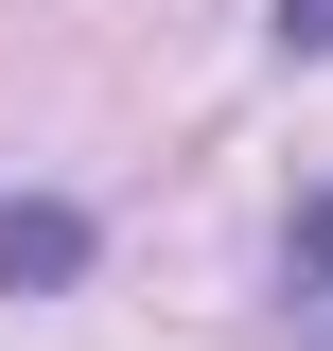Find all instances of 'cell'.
Segmentation results:
<instances>
[{"instance_id": "6da1fadb", "label": "cell", "mask_w": 333, "mask_h": 351, "mask_svg": "<svg viewBox=\"0 0 333 351\" xmlns=\"http://www.w3.org/2000/svg\"><path fill=\"white\" fill-rule=\"evenodd\" d=\"M71 246H88L71 211H0V281H71Z\"/></svg>"}, {"instance_id": "7a4b0ae2", "label": "cell", "mask_w": 333, "mask_h": 351, "mask_svg": "<svg viewBox=\"0 0 333 351\" xmlns=\"http://www.w3.org/2000/svg\"><path fill=\"white\" fill-rule=\"evenodd\" d=\"M298 334L333 351V193H316V211H298Z\"/></svg>"}, {"instance_id": "3957f363", "label": "cell", "mask_w": 333, "mask_h": 351, "mask_svg": "<svg viewBox=\"0 0 333 351\" xmlns=\"http://www.w3.org/2000/svg\"><path fill=\"white\" fill-rule=\"evenodd\" d=\"M281 36H298V53H333V0H281Z\"/></svg>"}]
</instances>
